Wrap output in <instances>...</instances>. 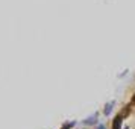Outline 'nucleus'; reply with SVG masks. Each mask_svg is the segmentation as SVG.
<instances>
[{
  "label": "nucleus",
  "mask_w": 135,
  "mask_h": 129,
  "mask_svg": "<svg viewBox=\"0 0 135 129\" xmlns=\"http://www.w3.org/2000/svg\"><path fill=\"white\" fill-rule=\"evenodd\" d=\"M118 126H120V117H117L115 122H114V126H112V129H118Z\"/></svg>",
  "instance_id": "1"
},
{
  "label": "nucleus",
  "mask_w": 135,
  "mask_h": 129,
  "mask_svg": "<svg viewBox=\"0 0 135 129\" xmlns=\"http://www.w3.org/2000/svg\"><path fill=\"white\" fill-rule=\"evenodd\" d=\"M111 108H112V103H109V105H108V106H106V111H105V112L108 114V112H109V111H111Z\"/></svg>",
  "instance_id": "2"
},
{
  "label": "nucleus",
  "mask_w": 135,
  "mask_h": 129,
  "mask_svg": "<svg viewBox=\"0 0 135 129\" xmlns=\"http://www.w3.org/2000/svg\"><path fill=\"white\" fill-rule=\"evenodd\" d=\"M134 100H135V97H134Z\"/></svg>",
  "instance_id": "3"
}]
</instances>
